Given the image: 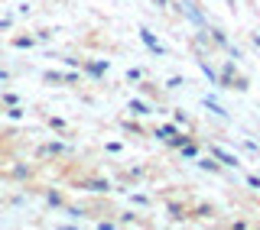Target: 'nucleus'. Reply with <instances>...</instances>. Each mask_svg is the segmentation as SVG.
Masks as SVG:
<instances>
[{
	"label": "nucleus",
	"mask_w": 260,
	"mask_h": 230,
	"mask_svg": "<svg viewBox=\"0 0 260 230\" xmlns=\"http://www.w3.org/2000/svg\"><path fill=\"white\" fill-rule=\"evenodd\" d=\"M211 152H215V156H218V159H221V162H224V166H238V159H234V156H231V152H224V149H218V146H215V149H211Z\"/></svg>",
	"instance_id": "1"
},
{
	"label": "nucleus",
	"mask_w": 260,
	"mask_h": 230,
	"mask_svg": "<svg viewBox=\"0 0 260 230\" xmlns=\"http://www.w3.org/2000/svg\"><path fill=\"white\" fill-rule=\"evenodd\" d=\"M140 39H143V43H146V46H150V49H153V52H156V55L162 52V49H159V43H156V39H153V36H150V32H146V29H140Z\"/></svg>",
	"instance_id": "2"
},
{
	"label": "nucleus",
	"mask_w": 260,
	"mask_h": 230,
	"mask_svg": "<svg viewBox=\"0 0 260 230\" xmlns=\"http://www.w3.org/2000/svg\"><path fill=\"white\" fill-rule=\"evenodd\" d=\"M130 110H134V113H146V104L143 101H130Z\"/></svg>",
	"instance_id": "3"
},
{
	"label": "nucleus",
	"mask_w": 260,
	"mask_h": 230,
	"mask_svg": "<svg viewBox=\"0 0 260 230\" xmlns=\"http://www.w3.org/2000/svg\"><path fill=\"white\" fill-rule=\"evenodd\" d=\"M104 68H108V65H104V62H94V65H88V71H91V75H101Z\"/></svg>",
	"instance_id": "4"
},
{
	"label": "nucleus",
	"mask_w": 260,
	"mask_h": 230,
	"mask_svg": "<svg viewBox=\"0 0 260 230\" xmlns=\"http://www.w3.org/2000/svg\"><path fill=\"white\" fill-rule=\"evenodd\" d=\"M91 191H108V182H88Z\"/></svg>",
	"instance_id": "5"
}]
</instances>
